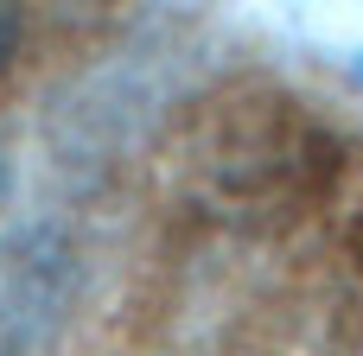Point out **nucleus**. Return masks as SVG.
Here are the masks:
<instances>
[{"instance_id": "nucleus-1", "label": "nucleus", "mask_w": 363, "mask_h": 356, "mask_svg": "<svg viewBox=\"0 0 363 356\" xmlns=\"http://www.w3.org/2000/svg\"><path fill=\"white\" fill-rule=\"evenodd\" d=\"M70 306V242L51 223L0 242V356H51Z\"/></svg>"}, {"instance_id": "nucleus-3", "label": "nucleus", "mask_w": 363, "mask_h": 356, "mask_svg": "<svg viewBox=\"0 0 363 356\" xmlns=\"http://www.w3.org/2000/svg\"><path fill=\"white\" fill-rule=\"evenodd\" d=\"M0 191H6V159H0Z\"/></svg>"}, {"instance_id": "nucleus-2", "label": "nucleus", "mask_w": 363, "mask_h": 356, "mask_svg": "<svg viewBox=\"0 0 363 356\" xmlns=\"http://www.w3.org/2000/svg\"><path fill=\"white\" fill-rule=\"evenodd\" d=\"M13 45H19V13H6V6H0V64H6V51H13Z\"/></svg>"}]
</instances>
